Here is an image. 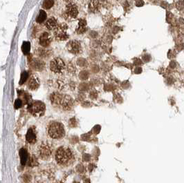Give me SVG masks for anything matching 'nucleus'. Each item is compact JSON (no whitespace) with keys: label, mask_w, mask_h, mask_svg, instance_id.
I'll use <instances>...</instances> for the list:
<instances>
[{"label":"nucleus","mask_w":184,"mask_h":183,"mask_svg":"<svg viewBox=\"0 0 184 183\" xmlns=\"http://www.w3.org/2000/svg\"><path fill=\"white\" fill-rule=\"evenodd\" d=\"M38 155L42 160H46L50 158L52 153V149H51L50 145L46 142H43L40 144L38 148Z\"/></svg>","instance_id":"obj_5"},{"label":"nucleus","mask_w":184,"mask_h":183,"mask_svg":"<svg viewBox=\"0 0 184 183\" xmlns=\"http://www.w3.org/2000/svg\"><path fill=\"white\" fill-rule=\"evenodd\" d=\"M28 76V73L26 72V71H24L21 75V79H20L19 81V84H23L24 82L26 81V80H27Z\"/></svg>","instance_id":"obj_20"},{"label":"nucleus","mask_w":184,"mask_h":183,"mask_svg":"<svg viewBox=\"0 0 184 183\" xmlns=\"http://www.w3.org/2000/svg\"><path fill=\"white\" fill-rule=\"evenodd\" d=\"M59 183H62V182H59Z\"/></svg>","instance_id":"obj_23"},{"label":"nucleus","mask_w":184,"mask_h":183,"mask_svg":"<svg viewBox=\"0 0 184 183\" xmlns=\"http://www.w3.org/2000/svg\"><path fill=\"white\" fill-rule=\"evenodd\" d=\"M67 48L68 51L72 54L77 55L80 53L82 51L81 44L79 42L76 41V40H71L67 44Z\"/></svg>","instance_id":"obj_7"},{"label":"nucleus","mask_w":184,"mask_h":183,"mask_svg":"<svg viewBox=\"0 0 184 183\" xmlns=\"http://www.w3.org/2000/svg\"><path fill=\"white\" fill-rule=\"evenodd\" d=\"M47 15L45 11L43 10H40L39 15L36 17V22L39 24H42L46 19Z\"/></svg>","instance_id":"obj_17"},{"label":"nucleus","mask_w":184,"mask_h":183,"mask_svg":"<svg viewBox=\"0 0 184 183\" xmlns=\"http://www.w3.org/2000/svg\"><path fill=\"white\" fill-rule=\"evenodd\" d=\"M40 45L43 47H47L49 44H51V41H52V37H51V35L49 33L44 32L42 33L41 36L40 37Z\"/></svg>","instance_id":"obj_10"},{"label":"nucleus","mask_w":184,"mask_h":183,"mask_svg":"<svg viewBox=\"0 0 184 183\" xmlns=\"http://www.w3.org/2000/svg\"><path fill=\"white\" fill-rule=\"evenodd\" d=\"M58 26L57 19L55 17H51L46 22V27L49 30H55V29Z\"/></svg>","instance_id":"obj_14"},{"label":"nucleus","mask_w":184,"mask_h":183,"mask_svg":"<svg viewBox=\"0 0 184 183\" xmlns=\"http://www.w3.org/2000/svg\"><path fill=\"white\" fill-rule=\"evenodd\" d=\"M99 6L100 4L98 3L97 1H96V0H91L90 3H89V8L92 13H96L99 9Z\"/></svg>","instance_id":"obj_16"},{"label":"nucleus","mask_w":184,"mask_h":183,"mask_svg":"<svg viewBox=\"0 0 184 183\" xmlns=\"http://www.w3.org/2000/svg\"><path fill=\"white\" fill-rule=\"evenodd\" d=\"M22 102L21 100L17 99L16 100H15V109L20 108V107L22 106Z\"/></svg>","instance_id":"obj_21"},{"label":"nucleus","mask_w":184,"mask_h":183,"mask_svg":"<svg viewBox=\"0 0 184 183\" xmlns=\"http://www.w3.org/2000/svg\"><path fill=\"white\" fill-rule=\"evenodd\" d=\"M54 35L56 39L58 40H66L69 38L67 33V26L64 24H62L58 26L54 30Z\"/></svg>","instance_id":"obj_6"},{"label":"nucleus","mask_w":184,"mask_h":183,"mask_svg":"<svg viewBox=\"0 0 184 183\" xmlns=\"http://www.w3.org/2000/svg\"><path fill=\"white\" fill-rule=\"evenodd\" d=\"M26 140L29 144H34L37 140V136L34 129L30 128L28 130L26 135Z\"/></svg>","instance_id":"obj_11"},{"label":"nucleus","mask_w":184,"mask_h":183,"mask_svg":"<svg viewBox=\"0 0 184 183\" xmlns=\"http://www.w3.org/2000/svg\"><path fill=\"white\" fill-rule=\"evenodd\" d=\"M87 21L85 19H80L79 22H78V26L77 28H76V32H77L78 34H82V33H84L86 32L87 30Z\"/></svg>","instance_id":"obj_13"},{"label":"nucleus","mask_w":184,"mask_h":183,"mask_svg":"<svg viewBox=\"0 0 184 183\" xmlns=\"http://www.w3.org/2000/svg\"><path fill=\"white\" fill-rule=\"evenodd\" d=\"M45 104L41 101H34L30 104L28 107L29 113L35 117H41L45 112Z\"/></svg>","instance_id":"obj_3"},{"label":"nucleus","mask_w":184,"mask_h":183,"mask_svg":"<svg viewBox=\"0 0 184 183\" xmlns=\"http://www.w3.org/2000/svg\"><path fill=\"white\" fill-rule=\"evenodd\" d=\"M50 69L52 72L61 74L65 69V64L63 60L59 57H55L50 62Z\"/></svg>","instance_id":"obj_4"},{"label":"nucleus","mask_w":184,"mask_h":183,"mask_svg":"<svg viewBox=\"0 0 184 183\" xmlns=\"http://www.w3.org/2000/svg\"><path fill=\"white\" fill-rule=\"evenodd\" d=\"M19 156H20V161L22 165H25L27 162L28 159V153L24 149H21L19 150Z\"/></svg>","instance_id":"obj_15"},{"label":"nucleus","mask_w":184,"mask_h":183,"mask_svg":"<svg viewBox=\"0 0 184 183\" xmlns=\"http://www.w3.org/2000/svg\"><path fill=\"white\" fill-rule=\"evenodd\" d=\"M49 135L53 139H60L63 138L65 131L63 124L58 122H51L47 128Z\"/></svg>","instance_id":"obj_2"},{"label":"nucleus","mask_w":184,"mask_h":183,"mask_svg":"<svg viewBox=\"0 0 184 183\" xmlns=\"http://www.w3.org/2000/svg\"><path fill=\"white\" fill-rule=\"evenodd\" d=\"M31 50V44L29 42H24L22 46V53L25 55H27Z\"/></svg>","instance_id":"obj_18"},{"label":"nucleus","mask_w":184,"mask_h":183,"mask_svg":"<svg viewBox=\"0 0 184 183\" xmlns=\"http://www.w3.org/2000/svg\"><path fill=\"white\" fill-rule=\"evenodd\" d=\"M40 86V80L36 75H33L28 82V88L30 90L35 91Z\"/></svg>","instance_id":"obj_12"},{"label":"nucleus","mask_w":184,"mask_h":183,"mask_svg":"<svg viewBox=\"0 0 184 183\" xmlns=\"http://www.w3.org/2000/svg\"><path fill=\"white\" fill-rule=\"evenodd\" d=\"M73 154L71 149L67 147H60L55 152V160L60 165H66L71 161Z\"/></svg>","instance_id":"obj_1"},{"label":"nucleus","mask_w":184,"mask_h":183,"mask_svg":"<svg viewBox=\"0 0 184 183\" xmlns=\"http://www.w3.org/2000/svg\"><path fill=\"white\" fill-rule=\"evenodd\" d=\"M66 14L71 18H76L78 15V6L76 4L70 2L66 6Z\"/></svg>","instance_id":"obj_8"},{"label":"nucleus","mask_w":184,"mask_h":183,"mask_svg":"<svg viewBox=\"0 0 184 183\" xmlns=\"http://www.w3.org/2000/svg\"><path fill=\"white\" fill-rule=\"evenodd\" d=\"M64 1H66V2H69V3H70V2L71 1V0H64Z\"/></svg>","instance_id":"obj_22"},{"label":"nucleus","mask_w":184,"mask_h":183,"mask_svg":"<svg viewBox=\"0 0 184 183\" xmlns=\"http://www.w3.org/2000/svg\"><path fill=\"white\" fill-rule=\"evenodd\" d=\"M58 105L61 106L62 108L65 111L69 110L73 106V100L69 96H67V95L62 96V95Z\"/></svg>","instance_id":"obj_9"},{"label":"nucleus","mask_w":184,"mask_h":183,"mask_svg":"<svg viewBox=\"0 0 184 183\" xmlns=\"http://www.w3.org/2000/svg\"><path fill=\"white\" fill-rule=\"evenodd\" d=\"M54 5V0H44L42 4V7L44 9H50Z\"/></svg>","instance_id":"obj_19"}]
</instances>
